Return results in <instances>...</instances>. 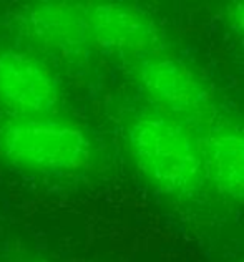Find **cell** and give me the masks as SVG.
Segmentation results:
<instances>
[{"mask_svg":"<svg viewBox=\"0 0 244 262\" xmlns=\"http://www.w3.org/2000/svg\"><path fill=\"white\" fill-rule=\"evenodd\" d=\"M125 144L139 176L159 194L188 201L206 186L201 136L185 123L150 106L127 123Z\"/></svg>","mask_w":244,"mask_h":262,"instance_id":"1","label":"cell"},{"mask_svg":"<svg viewBox=\"0 0 244 262\" xmlns=\"http://www.w3.org/2000/svg\"><path fill=\"white\" fill-rule=\"evenodd\" d=\"M201 136L206 186L234 204H244V121L219 116Z\"/></svg>","mask_w":244,"mask_h":262,"instance_id":"7","label":"cell"},{"mask_svg":"<svg viewBox=\"0 0 244 262\" xmlns=\"http://www.w3.org/2000/svg\"><path fill=\"white\" fill-rule=\"evenodd\" d=\"M225 20L236 35L244 40V0L229 4L225 10Z\"/></svg>","mask_w":244,"mask_h":262,"instance_id":"8","label":"cell"},{"mask_svg":"<svg viewBox=\"0 0 244 262\" xmlns=\"http://www.w3.org/2000/svg\"><path fill=\"white\" fill-rule=\"evenodd\" d=\"M60 86L53 72L32 53L0 50V106L13 118L53 115Z\"/></svg>","mask_w":244,"mask_h":262,"instance_id":"5","label":"cell"},{"mask_svg":"<svg viewBox=\"0 0 244 262\" xmlns=\"http://www.w3.org/2000/svg\"><path fill=\"white\" fill-rule=\"evenodd\" d=\"M242 262H244V260H242Z\"/></svg>","mask_w":244,"mask_h":262,"instance_id":"9","label":"cell"},{"mask_svg":"<svg viewBox=\"0 0 244 262\" xmlns=\"http://www.w3.org/2000/svg\"><path fill=\"white\" fill-rule=\"evenodd\" d=\"M0 155L33 173L65 174L85 169L95 156L87 129L55 115L12 118L0 126Z\"/></svg>","mask_w":244,"mask_h":262,"instance_id":"2","label":"cell"},{"mask_svg":"<svg viewBox=\"0 0 244 262\" xmlns=\"http://www.w3.org/2000/svg\"><path fill=\"white\" fill-rule=\"evenodd\" d=\"M92 43L130 60H145L168 53V37L161 24L141 7L123 2L85 5Z\"/></svg>","mask_w":244,"mask_h":262,"instance_id":"4","label":"cell"},{"mask_svg":"<svg viewBox=\"0 0 244 262\" xmlns=\"http://www.w3.org/2000/svg\"><path fill=\"white\" fill-rule=\"evenodd\" d=\"M18 25L30 42L60 57L80 58L93 45L87 10L80 4L37 2L27 5L18 17Z\"/></svg>","mask_w":244,"mask_h":262,"instance_id":"6","label":"cell"},{"mask_svg":"<svg viewBox=\"0 0 244 262\" xmlns=\"http://www.w3.org/2000/svg\"><path fill=\"white\" fill-rule=\"evenodd\" d=\"M131 75L151 108L185 123L199 135L221 116L208 81L170 52L135 61Z\"/></svg>","mask_w":244,"mask_h":262,"instance_id":"3","label":"cell"}]
</instances>
